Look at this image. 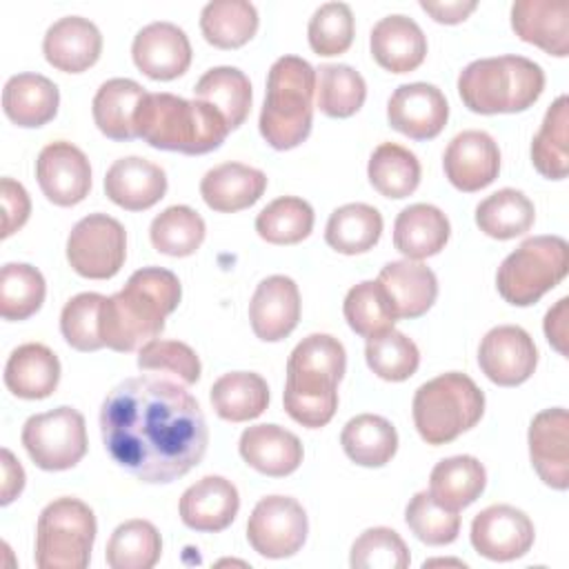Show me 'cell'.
Wrapping results in <instances>:
<instances>
[{"mask_svg":"<svg viewBox=\"0 0 569 569\" xmlns=\"http://www.w3.org/2000/svg\"><path fill=\"white\" fill-rule=\"evenodd\" d=\"M100 431L111 460L149 485L187 476L209 445L198 400L182 385L156 376L116 385L102 400Z\"/></svg>","mask_w":569,"mask_h":569,"instance_id":"1","label":"cell"},{"mask_svg":"<svg viewBox=\"0 0 569 569\" xmlns=\"http://www.w3.org/2000/svg\"><path fill=\"white\" fill-rule=\"evenodd\" d=\"M182 298L180 280L162 267H142L133 271L127 284L104 298L100 311V336L113 351H133L158 338L164 318L176 311Z\"/></svg>","mask_w":569,"mask_h":569,"instance_id":"2","label":"cell"},{"mask_svg":"<svg viewBox=\"0 0 569 569\" xmlns=\"http://www.w3.org/2000/svg\"><path fill=\"white\" fill-rule=\"evenodd\" d=\"M347 371V351L329 333L302 338L287 360L282 405L307 429L325 427L338 409V382Z\"/></svg>","mask_w":569,"mask_h":569,"instance_id":"3","label":"cell"},{"mask_svg":"<svg viewBox=\"0 0 569 569\" xmlns=\"http://www.w3.org/2000/svg\"><path fill=\"white\" fill-rule=\"evenodd\" d=\"M229 131L224 116L216 107L167 91L147 93L136 111L138 138L162 151L202 156L218 149Z\"/></svg>","mask_w":569,"mask_h":569,"instance_id":"4","label":"cell"},{"mask_svg":"<svg viewBox=\"0 0 569 569\" xmlns=\"http://www.w3.org/2000/svg\"><path fill=\"white\" fill-rule=\"evenodd\" d=\"M316 69L298 58H278L267 73V91L260 111V133L269 147L287 151L305 142L313 124Z\"/></svg>","mask_w":569,"mask_h":569,"instance_id":"5","label":"cell"},{"mask_svg":"<svg viewBox=\"0 0 569 569\" xmlns=\"http://www.w3.org/2000/svg\"><path fill=\"white\" fill-rule=\"evenodd\" d=\"M545 89V71L525 56H496L469 62L458 76V93L473 113H518Z\"/></svg>","mask_w":569,"mask_h":569,"instance_id":"6","label":"cell"},{"mask_svg":"<svg viewBox=\"0 0 569 569\" xmlns=\"http://www.w3.org/2000/svg\"><path fill=\"white\" fill-rule=\"evenodd\" d=\"M411 413L427 445H447L480 422L485 393L467 373L447 371L416 389Z\"/></svg>","mask_w":569,"mask_h":569,"instance_id":"7","label":"cell"},{"mask_svg":"<svg viewBox=\"0 0 569 569\" xmlns=\"http://www.w3.org/2000/svg\"><path fill=\"white\" fill-rule=\"evenodd\" d=\"M569 244L560 236H533L520 242L498 267L496 287L505 302L529 307L567 276Z\"/></svg>","mask_w":569,"mask_h":569,"instance_id":"8","label":"cell"},{"mask_svg":"<svg viewBox=\"0 0 569 569\" xmlns=\"http://www.w3.org/2000/svg\"><path fill=\"white\" fill-rule=\"evenodd\" d=\"M98 522L78 498H56L38 516L36 565L40 569H84L91 560Z\"/></svg>","mask_w":569,"mask_h":569,"instance_id":"9","label":"cell"},{"mask_svg":"<svg viewBox=\"0 0 569 569\" xmlns=\"http://www.w3.org/2000/svg\"><path fill=\"white\" fill-rule=\"evenodd\" d=\"M20 440L36 467L44 471L71 469L87 453L84 418L73 407L29 416Z\"/></svg>","mask_w":569,"mask_h":569,"instance_id":"10","label":"cell"},{"mask_svg":"<svg viewBox=\"0 0 569 569\" xmlns=\"http://www.w3.org/2000/svg\"><path fill=\"white\" fill-rule=\"evenodd\" d=\"M127 258V231L107 213H89L73 224L67 238L71 269L89 280L113 278Z\"/></svg>","mask_w":569,"mask_h":569,"instance_id":"11","label":"cell"},{"mask_svg":"<svg viewBox=\"0 0 569 569\" xmlns=\"http://www.w3.org/2000/svg\"><path fill=\"white\" fill-rule=\"evenodd\" d=\"M309 520L291 496L260 498L247 520V540L262 558L280 560L298 553L307 540Z\"/></svg>","mask_w":569,"mask_h":569,"instance_id":"12","label":"cell"},{"mask_svg":"<svg viewBox=\"0 0 569 569\" xmlns=\"http://www.w3.org/2000/svg\"><path fill=\"white\" fill-rule=\"evenodd\" d=\"M473 549L493 562L522 558L533 547L536 529L531 518L511 505H491L471 520Z\"/></svg>","mask_w":569,"mask_h":569,"instance_id":"13","label":"cell"},{"mask_svg":"<svg viewBox=\"0 0 569 569\" xmlns=\"http://www.w3.org/2000/svg\"><path fill=\"white\" fill-rule=\"evenodd\" d=\"M478 365L493 385L516 387L533 376L538 367V349L522 327L498 325L480 340Z\"/></svg>","mask_w":569,"mask_h":569,"instance_id":"14","label":"cell"},{"mask_svg":"<svg viewBox=\"0 0 569 569\" xmlns=\"http://www.w3.org/2000/svg\"><path fill=\"white\" fill-rule=\"evenodd\" d=\"M36 178L49 202L73 207L89 196L91 164L80 147L67 140H56L38 153Z\"/></svg>","mask_w":569,"mask_h":569,"instance_id":"15","label":"cell"},{"mask_svg":"<svg viewBox=\"0 0 569 569\" xmlns=\"http://www.w3.org/2000/svg\"><path fill=\"white\" fill-rule=\"evenodd\" d=\"M442 167L447 180L465 193L489 187L500 173V149L496 140L480 129H467L451 138L445 149Z\"/></svg>","mask_w":569,"mask_h":569,"instance_id":"16","label":"cell"},{"mask_svg":"<svg viewBox=\"0 0 569 569\" xmlns=\"http://www.w3.org/2000/svg\"><path fill=\"white\" fill-rule=\"evenodd\" d=\"M387 120L411 140H431L449 120V102L436 84H400L387 102Z\"/></svg>","mask_w":569,"mask_h":569,"instance_id":"17","label":"cell"},{"mask_svg":"<svg viewBox=\"0 0 569 569\" xmlns=\"http://www.w3.org/2000/svg\"><path fill=\"white\" fill-rule=\"evenodd\" d=\"M529 458L538 478L551 489L569 487V413L565 407L545 409L529 425Z\"/></svg>","mask_w":569,"mask_h":569,"instance_id":"18","label":"cell"},{"mask_svg":"<svg viewBox=\"0 0 569 569\" xmlns=\"http://www.w3.org/2000/svg\"><path fill=\"white\" fill-rule=\"evenodd\" d=\"M131 56L147 78L173 80L191 64V42L178 24L158 20L136 33Z\"/></svg>","mask_w":569,"mask_h":569,"instance_id":"19","label":"cell"},{"mask_svg":"<svg viewBox=\"0 0 569 569\" xmlns=\"http://www.w3.org/2000/svg\"><path fill=\"white\" fill-rule=\"evenodd\" d=\"M253 333L264 342L284 340L300 320V291L289 276H269L260 280L249 302Z\"/></svg>","mask_w":569,"mask_h":569,"instance_id":"20","label":"cell"},{"mask_svg":"<svg viewBox=\"0 0 569 569\" xmlns=\"http://www.w3.org/2000/svg\"><path fill=\"white\" fill-rule=\"evenodd\" d=\"M240 509V496L231 480L222 476H204L184 489L178 502L180 520L202 533L227 529Z\"/></svg>","mask_w":569,"mask_h":569,"instance_id":"21","label":"cell"},{"mask_svg":"<svg viewBox=\"0 0 569 569\" xmlns=\"http://www.w3.org/2000/svg\"><path fill=\"white\" fill-rule=\"evenodd\" d=\"M102 51L100 29L82 16H64L56 20L42 40L47 62L64 73H82L93 67Z\"/></svg>","mask_w":569,"mask_h":569,"instance_id":"22","label":"cell"},{"mask_svg":"<svg viewBox=\"0 0 569 569\" xmlns=\"http://www.w3.org/2000/svg\"><path fill=\"white\" fill-rule=\"evenodd\" d=\"M104 193L127 211H144L164 198L167 173L147 158L127 156L107 169Z\"/></svg>","mask_w":569,"mask_h":569,"instance_id":"23","label":"cell"},{"mask_svg":"<svg viewBox=\"0 0 569 569\" xmlns=\"http://www.w3.org/2000/svg\"><path fill=\"white\" fill-rule=\"evenodd\" d=\"M511 29L522 42L565 58L569 53V2L567 0H516Z\"/></svg>","mask_w":569,"mask_h":569,"instance_id":"24","label":"cell"},{"mask_svg":"<svg viewBox=\"0 0 569 569\" xmlns=\"http://www.w3.org/2000/svg\"><path fill=\"white\" fill-rule=\"evenodd\" d=\"M373 60L391 73H409L425 62L427 36L420 24L402 13L380 18L369 36Z\"/></svg>","mask_w":569,"mask_h":569,"instance_id":"25","label":"cell"},{"mask_svg":"<svg viewBox=\"0 0 569 569\" xmlns=\"http://www.w3.org/2000/svg\"><path fill=\"white\" fill-rule=\"evenodd\" d=\"M378 282L387 291L396 318H420L438 298L436 273L418 260H393L380 269Z\"/></svg>","mask_w":569,"mask_h":569,"instance_id":"26","label":"cell"},{"mask_svg":"<svg viewBox=\"0 0 569 569\" xmlns=\"http://www.w3.org/2000/svg\"><path fill=\"white\" fill-rule=\"evenodd\" d=\"M238 451L249 467L271 478L293 473L305 456L300 438L278 425L247 427L240 436Z\"/></svg>","mask_w":569,"mask_h":569,"instance_id":"27","label":"cell"},{"mask_svg":"<svg viewBox=\"0 0 569 569\" xmlns=\"http://www.w3.org/2000/svg\"><path fill=\"white\" fill-rule=\"evenodd\" d=\"M267 189V176L242 162H222L200 180V196L209 209L233 213L249 209Z\"/></svg>","mask_w":569,"mask_h":569,"instance_id":"28","label":"cell"},{"mask_svg":"<svg viewBox=\"0 0 569 569\" xmlns=\"http://www.w3.org/2000/svg\"><path fill=\"white\" fill-rule=\"evenodd\" d=\"M60 360L42 342H24L11 351L4 365L7 389L24 400H42L58 389Z\"/></svg>","mask_w":569,"mask_h":569,"instance_id":"29","label":"cell"},{"mask_svg":"<svg viewBox=\"0 0 569 569\" xmlns=\"http://www.w3.org/2000/svg\"><path fill=\"white\" fill-rule=\"evenodd\" d=\"M449 236V218L427 202L405 207L393 222V247L409 260H425L440 253Z\"/></svg>","mask_w":569,"mask_h":569,"instance_id":"30","label":"cell"},{"mask_svg":"<svg viewBox=\"0 0 569 569\" xmlns=\"http://www.w3.org/2000/svg\"><path fill=\"white\" fill-rule=\"evenodd\" d=\"M60 91L42 73H16L2 89L4 116L24 129L42 127L58 113Z\"/></svg>","mask_w":569,"mask_h":569,"instance_id":"31","label":"cell"},{"mask_svg":"<svg viewBox=\"0 0 569 569\" xmlns=\"http://www.w3.org/2000/svg\"><path fill=\"white\" fill-rule=\"evenodd\" d=\"M144 96V87L131 78H111L102 82L91 102L93 122L100 133L118 142L138 138L136 111Z\"/></svg>","mask_w":569,"mask_h":569,"instance_id":"32","label":"cell"},{"mask_svg":"<svg viewBox=\"0 0 569 569\" xmlns=\"http://www.w3.org/2000/svg\"><path fill=\"white\" fill-rule=\"evenodd\" d=\"M213 411L229 422L258 418L269 405V387L260 373L231 371L220 376L209 389Z\"/></svg>","mask_w":569,"mask_h":569,"instance_id":"33","label":"cell"},{"mask_svg":"<svg viewBox=\"0 0 569 569\" xmlns=\"http://www.w3.org/2000/svg\"><path fill=\"white\" fill-rule=\"evenodd\" d=\"M340 445L351 462L385 467L398 451V431L378 413H360L342 427Z\"/></svg>","mask_w":569,"mask_h":569,"instance_id":"34","label":"cell"},{"mask_svg":"<svg viewBox=\"0 0 569 569\" xmlns=\"http://www.w3.org/2000/svg\"><path fill=\"white\" fill-rule=\"evenodd\" d=\"M487 485V469L473 456L440 460L429 476V493L449 509H465L480 498Z\"/></svg>","mask_w":569,"mask_h":569,"instance_id":"35","label":"cell"},{"mask_svg":"<svg viewBox=\"0 0 569 569\" xmlns=\"http://www.w3.org/2000/svg\"><path fill=\"white\" fill-rule=\"evenodd\" d=\"M382 236V216L367 202H349L338 207L325 227V240L345 256L373 249Z\"/></svg>","mask_w":569,"mask_h":569,"instance_id":"36","label":"cell"},{"mask_svg":"<svg viewBox=\"0 0 569 569\" xmlns=\"http://www.w3.org/2000/svg\"><path fill=\"white\" fill-rule=\"evenodd\" d=\"M193 96L216 107L231 131L247 120L251 109V82L238 67H213L204 71L193 87Z\"/></svg>","mask_w":569,"mask_h":569,"instance_id":"37","label":"cell"},{"mask_svg":"<svg viewBox=\"0 0 569 569\" xmlns=\"http://www.w3.org/2000/svg\"><path fill=\"white\" fill-rule=\"evenodd\" d=\"M531 162L549 180L569 173V98L558 96L547 109L538 133L531 140Z\"/></svg>","mask_w":569,"mask_h":569,"instance_id":"38","label":"cell"},{"mask_svg":"<svg viewBox=\"0 0 569 569\" xmlns=\"http://www.w3.org/2000/svg\"><path fill=\"white\" fill-rule=\"evenodd\" d=\"M200 31L218 49H238L258 31V11L247 0H211L200 11Z\"/></svg>","mask_w":569,"mask_h":569,"instance_id":"39","label":"cell"},{"mask_svg":"<svg viewBox=\"0 0 569 569\" xmlns=\"http://www.w3.org/2000/svg\"><path fill=\"white\" fill-rule=\"evenodd\" d=\"M536 220L533 202L518 189L505 187L487 196L476 207V224L496 240H511L531 229Z\"/></svg>","mask_w":569,"mask_h":569,"instance_id":"40","label":"cell"},{"mask_svg":"<svg viewBox=\"0 0 569 569\" xmlns=\"http://www.w3.org/2000/svg\"><path fill=\"white\" fill-rule=\"evenodd\" d=\"M420 162L413 151L396 142H382L373 149L367 176L373 189L385 198H407L420 184Z\"/></svg>","mask_w":569,"mask_h":569,"instance_id":"41","label":"cell"},{"mask_svg":"<svg viewBox=\"0 0 569 569\" xmlns=\"http://www.w3.org/2000/svg\"><path fill=\"white\" fill-rule=\"evenodd\" d=\"M162 556V538L149 520L118 525L107 542L104 560L111 569H151Z\"/></svg>","mask_w":569,"mask_h":569,"instance_id":"42","label":"cell"},{"mask_svg":"<svg viewBox=\"0 0 569 569\" xmlns=\"http://www.w3.org/2000/svg\"><path fill=\"white\" fill-rule=\"evenodd\" d=\"M204 233L207 227L202 216L187 204L167 207L151 220L149 227L153 249L171 258H184L196 253L204 240Z\"/></svg>","mask_w":569,"mask_h":569,"instance_id":"43","label":"cell"},{"mask_svg":"<svg viewBox=\"0 0 569 569\" xmlns=\"http://www.w3.org/2000/svg\"><path fill=\"white\" fill-rule=\"evenodd\" d=\"M367 82L349 64L316 69V104L329 118H349L365 104Z\"/></svg>","mask_w":569,"mask_h":569,"instance_id":"44","label":"cell"},{"mask_svg":"<svg viewBox=\"0 0 569 569\" xmlns=\"http://www.w3.org/2000/svg\"><path fill=\"white\" fill-rule=\"evenodd\" d=\"M313 209L298 196H282L271 200L256 216V231L271 244L302 242L313 229Z\"/></svg>","mask_w":569,"mask_h":569,"instance_id":"45","label":"cell"},{"mask_svg":"<svg viewBox=\"0 0 569 569\" xmlns=\"http://www.w3.org/2000/svg\"><path fill=\"white\" fill-rule=\"evenodd\" d=\"M44 276L27 262H7L0 271V316L4 320H27L44 302Z\"/></svg>","mask_w":569,"mask_h":569,"instance_id":"46","label":"cell"},{"mask_svg":"<svg viewBox=\"0 0 569 569\" xmlns=\"http://www.w3.org/2000/svg\"><path fill=\"white\" fill-rule=\"evenodd\" d=\"M342 313L351 331L362 338H373L387 329H393L398 320L387 291L378 280H362L353 284L345 296Z\"/></svg>","mask_w":569,"mask_h":569,"instance_id":"47","label":"cell"},{"mask_svg":"<svg viewBox=\"0 0 569 569\" xmlns=\"http://www.w3.org/2000/svg\"><path fill=\"white\" fill-rule=\"evenodd\" d=\"M365 360L378 378L402 382L418 371L420 351L418 345L402 331L387 329L373 338H367Z\"/></svg>","mask_w":569,"mask_h":569,"instance_id":"48","label":"cell"},{"mask_svg":"<svg viewBox=\"0 0 569 569\" xmlns=\"http://www.w3.org/2000/svg\"><path fill=\"white\" fill-rule=\"evenodd\" d=\"M405 522L420 542L431 547L451 545L460 533L458 511L438 502L429 491H418L407 502Z\"/></svg>","mask_w":569,"mask_h":569,"instance_id":"49","label":"cell"},{"mask_svg":"<svg viewBox=\"0 0 569 569\" xmlns=\"http://www.w3.org/2000/svg\"><path fill=\"white\" fill-rule=\"evenodd\" d=\"M102 293L84 291L73 296L60 313V331L67 345L76 351H98L104 347L100 336V311L104 305Z\"/></svg>","mask_w":569,"mask_h":569,"instance_id":"50","label":"cell"},{"mask_svg":"<svg viewBox=\"0 0 569 569\" xmlns=\"http://www.w3.org/2000/svg\"><path fill=\"white\" fill-rule=\"evenodd\" d=\"M356 24L347 2H325L309 18L307 38L318 56H340L353 42Z\"/></svg>","mask_w":569,"mask_h":569,"instance_id":"51","label":"cell"},{"mask_svg":"<svg viewBox=\"0 0 569 569\" xmlns=\"http://www.w3.org/2000/svg\"><path fill=\"white\" fill-rule=\"evenodd\" d=\"M409 562L405 540L389 527L365 529L351 545L349 565L353 569H407Z\"/></svg>","mask_w":569,"mask_h":569,"instance_id":"52","label":"cell"},{"mask_svg":"<svg viewBox=\"0 0 569 569\" xmlns=\"http://www.w3.org/2000/svg\"><path fill=\"white\" fill-rule=\"evenodd\" d=\"M138 367L144 371H164L182 385L198 382L202 371L198 353L187 342L164 338H153L140 347Z\"/></svg>","mask_w":569,"mask_h":569,"instance_id":"53","label":"cell"},{"mask_svg":"<svg viewBox=\"0 0 569 569\" xmlns=\"http://www.w3.org/2000/svg\"><path fill=\"white\" fill-rule=\"evenodd\" d=\"M0 202H2V238H9L18 229L24 227L31 213V200L27 189L13 180V178H2L0 180Z\"/></svg>","mask_w":569,"mask_h":569,"instance_id":"54","label":"cell"},{"mask_svg":"<svg viewBox=\"0 0 569 569\" xmlns=\"http://www.w3.org/2000/svg\"><path fill=\"white\" fill-rule=\"evenodd\" d=\"M0 462H2V482H0V505H9L13 502L22 489H24V469L22 465L16 460V456L4 447L0 451Z\"/></svg>","mask_w":569,"mask_h":569,"instance_id":"55","label":"cell"},{"mask_svg":"<svg viewBox=\"0 0 569 569\" xmlns=\"http://www.w3.org/2000/svg\"><path fill=\"white\" fill-rule=\"evenodd\" d=\"M476 7H478L476 0H451V2L420 0V9L427 11L436 22H445V24H458L467 20V16L476 11Z\"/></svg>","mask_w":569,"mask_h":569,"instance_id":"56","label":"cell"},{"mask_svg":"<svg viewBox=\"0 0 569 569\" xmlns=\"http://www.w3.org/2000/svg\"><path fill=\"white\" fill-rule=\"evenodd\" d=\"M567 305L569 298H560L556 307H551L545 316V336L549 345L562 356H567Z\"/></svg>","mask_w":569,"mask_h":569,"instance_id":"57","label":"cell"}]
</instances>
